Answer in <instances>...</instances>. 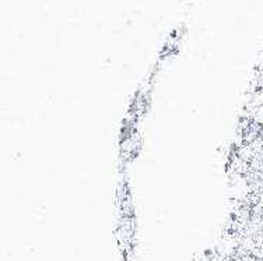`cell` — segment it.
Segmentation results:
<instances>
[{
  "label": "cell",
  "instance_id": "6da1fadb",
  "mask_svg": "<svg viewBox=\"0 0 263 261\" xmlns=\"http://www.w3.org/2000/svg\"><path fill=\"white\" fill-rule=\"evenodd\" d=\"M248 201L249 203H252V204H259V206L263 207V186H262V189L258 191V193L249 194Z\"/></svg>",
  "mask_w": 263,
  "mask_h": 261
}]
</instances>
